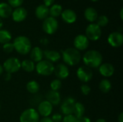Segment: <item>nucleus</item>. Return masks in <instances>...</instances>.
<instances>
[{
	"instance_id": "obj_1",
	"label": "nucleus",
	"mask_w": 123,
	"mask_h": 122,
	"mask_svg": "<svg viewBox=\"0 0 123 122\" xmlns=\"http://www.w3.org/2000/svg\"><path fill=\"white\" fill-rule=\"evenodd\" d=\"M83 62L85 66L89 68H97L102 63L103 57L100 52L95 50L86 51L83 55Z\"/></svg>"
},
{
	"instance_id": "obj_2",
	"label": "nucleus",
	"mask_w": 123,
	"mask_h": 122,
	"mask_svg": "<svg viewBox=\"0 0 123 122\" xmlns=\"http://www.w3.org/2000/svg\"><path fill=\"white\" fill-rule=\"evenodd\" d=\"M62 58L66 65L75 66L79 64L81 60L80 51L74 47H68L62 51Z\"/></svg>"
},
{
	"instance_id": "obj_3",
	"label": "nucleus",
	"mask_w": 123,
	"mask_h": 122,
	"mask_svg": "<svg viewBox=\"0 0 123 122\" xmlns=\"http://www.w3.org/2000/svg\"><path fill=\"white\" fill-rule=\"evenodd\" d=\"M12 43L14 50L20 55H27L30 53L32 49L31 41L28 37L23 35L17 37Z\"/></svg>"
},
{
	"instance_id": "obj_4",
	"label": "nucleus",
	"mask_w": 123,
	"mask_h": 122,
	"mask_svg": "<svg viewBox=\"0 0 123 122\" xmlns=\"http://www.w3.org/2000/svg\"><path fill=\"white\" fill-rule=\"evenodd\" d=\"M53 63L46 60H42L41 61L35 64V70L37 74L43 76H48L53 73L54 71Z\"/></svg>"
},
{
	"instance_id": "obj_5",
	"label": "nucleus",
	"mask_w": 123,
	"mask_h": 122,
	"mask_svg": "<svg viewBox=\"0 0 123 122\" xmlns=\"http://www.w3.org/2000/svg\"><path fill=\"white\" fill-rule=\"evenodd\" d=\"M2 66L4 70L6 71V73L12 74L19 70V69L21 68V62L18 58L11 57L4 62Z\"/></svg>"
},
{
	"instance_id": "obj_6",
	"label": "nucleus",
	"mask_w": 123,
	"mask_h": 122,
	"mask_svg": "<svg viewBox=\"0 0 123 122\" xmlns=\"http://www.w3.org/2000/svg\"><path fill=\"white\" fill-rule=\"evenodd\" d=\"M40 115L35 108H29L22 112L19 122H39Z\"/></svg>"
},
{
	"instance_id": "obj_7",
	"label": "nucleus",
	"mask_w": 123,
	"mask_h": 122,
	"mask_svg": "<svg viewBox=\"0 0 123 122\" xmlns=\"http://www.w3.org/2000/svg\"><path fill=\"white\" fill-rule=\"evenodd\" d=\"M102 35L101 27H99L96 23H91L86 28V37L89 40L97 41Z\"/></svg>"
},
{
	"instance_id": "obj_8",
	"label": "nucleus",
	"mask_w": 123,
	"mask_h": 122,
	"mask_svg": "<svg viewBox=\"0 0 123 122\" xmlns=\"http://www.w3.org/2000/svg\"><path fill=\"white\" fill-rule=\"evenodd\" d=\"M58 27V23L55 18L52 17H48L44 19L43 23V29L48 35L54 34Z\"/></svg>"
},
{
	"instance_id": "obj_9",
	"label": "nucleus",
	"mask_w": 123,
	"mask_h": 122,
	"mask_svg": "<svg viewBox=\"0 0 123 122\" xmlns=\"http://www.w3.org/2000/svg\"><path fill=\"white\" fill-rule=\"evenodd\" d=\"M76 76L80 81H81L84 83H86L92 79L93 72L91 70V68L85 65H82L77 69Z\"/></svg>"
},
{
	"instance_id": "obj_10",
	"label": "nucleus",
	"mask_w": 123,
	"mask_h": 122,
	"mask_svg": "<svg viewBox=\"0 0 123 122\" xmlns=\"http://www.w3.org/2000/svg\"><path fill=\"white\" fill-rule=\"evenodd\" d=\"M76 100L73 97H68L62 102L61 105V113L64 115H70L73 114L74 105L76 104Z\"/></svg>"
},
{
	"instance_id": "obj_11",
	"label": "nucleus",
	"mask_w": 123,
	"mask_h": 122,
	"mask_svg": "<svg viewBox=\"0 0 123 122\" xmlns=\"http://www.w3.org/2000/svg\"><path fill=\"white\" fill-rule=\"evenodd\" d=\"M53 106L48 101L44 100L42 101L37 105V109L36 110L40 116H42L43 117H46L51 115L53 112Z\"/></svg>"
},
{
	"instance_id": "obj_12",
	"label": "nucleus",
	"mask_w": 123,
	"mask_h": 122,
	"mask_svg": "<svg viewBox=\"0 0 123 122\" xmlns=\"http://www.w3.org/2000/svg\"><path fill=\"white\" fill-rule=\"evenodd\" d=\"M89 40L84 35H79L74 40V48L79 51H83L88 48Z\"/></svg>"
},
{
	"instance_id": "obj_13",
	"label": "nucleus",
	"mask_w": 123,
	"mask_h": 122,
	"mask_svg": "<svg viewBox=\"0 0 123 122\" xmlns=\"http://www.w3.org/2000/svg\"><path fill=\"white\" fill-rule=\"evenodd\" d=\"M53 73H55L57 79H59L61 81L67 78L70 74L68 66L64 63H59L56 66H55Z\"/></svg>"
},
{
	"instance_id": "obj_14",
	"label": "nucleus",
	"mask_w": 123,
	"mask_h": 122,
	"mask_svg": "<svg viewBox=\"0 0 123 122\" xmlns=\"http://www.w3.org/2000/svg\"><path fill=\"white\" fill-rule=\"evenodd\" d=\"M108 43L113 47H120L123 44V35L120 32H113L110 33L107 38Z\"/></svg>"
},
{
	"instance_id": "obj_15",
	"label": "nucleus",
	"mask_w": 123,
	"mask_h": 122,
	"mask_svg": "<svg viewBox=\"0 0 123 122\" xmlns=\"http://www.w3.org/2000/svg\"><path fill=\"white\" fill-rule=\"evenodd\" d=\"M99 72L103 77L109 78L115 73V68L110 63H104L99 65Z\"/></svg>"
},
{
	"instance_id": "obj_16",
	"label": "nucleus",
	"mask_w": 123,
	"mask_h": 122,
	"mask_svg": "<svg viewBox=\"0 0 123 122\" xmlns=\"http://www.w3.org/2000/svg\"><path fill=\"white\" fill-rule=\"evenodd\" d=\"M27 15V12L23 7H17L12 13V19L16 22H20L24 21L26 19Z\"/></svg>"
},
{
	"instance_id": "obj_17",
	"label": "nucleus",
	"mask_w": 123,
	"mask_h": 122,
	"mask_svg": "<svg viewBox=\"0 0 123 122\" xmlns=\"http://www.w3.org/2000/svg\"><path fill=\"white\" fill-rule=\"evenodd\" d=\"M43 57L45 58V60L53 63H57L60 60L61 58V53L57 50H46L43 51Z\"/></svg>"
},
{
	"instance_id": "obj_18",
	"label": "nucleus",
	"mask_w": 123,
	"mask_h": 122,
	"mask_svg": "<svg viewBox=\"0 0 123 122\" xmlns=\"http://www.w3.org/2000/svg\"><path fill=\"white\" fill-rule=\"evenodd\" d=\"M61 15L63 20L68 24L74 23L77 19V15L76 12L74 10L70 9H65L64 11H62V13Z\"/></svg>"
},
{
	"instance_id": "obj_19",
	"label": "nucleus",
	"mask_w": 123,
	"mask_h": 122,
	"mask_svg": "<svg viewBox=\"0 0 123 122\" xmlns=\"http://www.w3.org/2000/svg\"><path fill=\"white\" fill-rule=\"evenodd\" d=\"M46 101L50 103L53 106H58L61 102V94L58 91H49L45 96Z\"/></svg>"
},
{
	"instance_id": "obj_20",
	"label": "nucleus",
	"mask_w": 123,
	"mask_h": 122,
	"mask_svg": "<svg viewBox=\"0 0 123 122\" xmlns=\"http://www.w3.org/2000/svg\"><path fill=\"white\" fill-rule=\"evenodd\" d=\"M30 60H32L35 63H38L43 60V51L40 47H32L30 52Z\"/></svg>"
},
{
	"instance_id": "obj_21",
	"label": "nucleus",
	"mask_w": 123,
	"mask_h": 122,
	"mask_svg": "<svg viewBox=\"0 0 123 122\" xmlns=\"http://www.w3.org/2000/svg\"><path fill=\"white\" fill-rule=\"evenodd\" d=\"M49 9L44 4H40L35 9V15L39 19H45L48 17Z\"/></svg>"
},
{
	"instance_id": "obj_22",
	"label": "nucleus",
	"mask_w": 123,
	"mask_h": 122,
	"mask_svg": "<svg viewBox=\"0 0 123 122\" xmlns=\"http://www.w3.org/2000/svg\"><path fill=\"white\" fill-rule=\"evenodd\" d=\"M84 17L87 21L94 23L98 17V14L94 8L88 7L84 11Z\"/></svg>"
},
{
	"instance_id": "obj_23",
	"label": "nucleus",
	"mask_w": 123,
	"mask_h": 122,
	"mask_svg": "<svg viewBox=\"0 0 123 122\" xmlns=\"http://www.w3.org/2000/svg\"><path fill=\"white\" fill-rule=\"evenodd\" d=\"M12 7L6 3H0V18H7L12 15Z\"/></svg>"
},
{
	"instance_id": "obj_24",
	"label": "nucleus",
	"mask_w": 123,
	"mask_h": 122,
	"mask_svg": "<svg viewBox=\"0 0 123 122\" xmlns=\"http://www.w3.org/2000/svg\"><path fill=\"white\" fill-rule=\"evenodd\" d=\"M21 68L25 72L31 73L35 70V63L30 59H25L21 62Z\"/></svg>"
},
{
	"instance_id": "obj_25",
	"label": "nucleus",
	"mask_w": 123,
	"mask_h": 122,
	"mask_svg": "<svg viewBox=\"0 0 123 122\" xmlns=\"http://www.w3.org/2000/svg\"><path fill=\"white\" fill-rule=\"evenodd\" d=\"M26 88H27V91L32 94V95H35L36 93H37L40 91V85L39 83L35 81V80H32V81H30L27 82V85H26Z\"/></svg>"
},
{
	"instance_id": "obj_26",
	"label": "nucleus",
	"mask_w": 123,
	"mask_h": 122,
	"mask_svg": "<svg viewBox=\"0 0 123 122\" xmlns=\"http://www.w3.org/2000/svg\"><path fill=\"white\" fill-rule=\"evenodd\" d=\"M85 113V107L84 104L81 102H76L74 108L73 115L75 116L77 119L84 116Z\"/></svg>"
},
{
	"instance_id": "obj_27",
	"label": "nucleus",
	"mask_w": 123,
	"mask_h": 122,
	"mask_svg": "<svg viewBox=\"0 0 123 122\" xmlns=\"http://www.w3.org/2000/svg\"><path fill=\"white\" fill-rule=\"evenodd\" d=\"M99 88L103 93H107L112 89V83L110 80L105 78L100 81L99 84Z\"/></svg>"
},
{
	"instance_id": "obj_28",
	"label": "nucleus",
	"mask_w": 123,
	"mask_h": 122,
	"mask_svg": "<svg viewBox=\"0 0 123 122\" xmlns=\"http://www.w3.org/2000/svg\"><path fill=\"white\" fill-rule=\"evenodd\" d=\"M12 40L11 33L6 29H0V43L6 44Z\"/></svg>"
},
{
	"instance_id": "obj_29",
	"label": "nucleus",
	"mask_w": 123,
	"mask_h": 122,
	"mask_svg": "<svg viewBox=\"0 0 123 122\" xmlns=\"http://www.w3.org/2000/svg\"><path fill=\"white\" fill-rule=\"evenodd\" d=\"M62 13V6L60 4H53L49 9V14L52 17H57Z\"/></svg>"
},
{
	"instance_id": "obj_30",
	"label": "nucleus",
	"mask_w": 123,
	"mask_h": 122,
	"mask_svg": "<svg viewBox=\"0 0 123 122\" xmlns=\"http://www.w3.org/2000/svg\"><path fill=\"white\" fill-rule=\"evenodd\" d=\"M50 90L58 91L62 87V82L59 79H54L50 82Z\"/></svg>"
},
{
	"instance_id": "obj_31",
	"label": "nucleus",
	"mask_w": 123,
	"mask_h": 122,
	"mask_svg": "<svg viewBox=\"0 0 123 122\" xmlns=\"http://www.w3.org/2000/svg\"><path fill=\"white\" fill-rule=\"evenodd\" d=\"M97 24L99 27H105L106 25H107L108 22H109V19L107 16L105 15H101L99 17H97Z\"/></svg>"
},
{
	"instance_id": "obj_32",
	"label": "nucleus",
	"mask_w": 123,
	"mask_h": 122,
	"mask_svg": "<svg viewBox=\"0 0 123 122\" xmlns=\"http://www.w3.org/2000/svg\"><path fill=\"white\" fill-rule=\"evenodd\" d=\"M80 90H81V92L83 95L84 96H87L89 95L90 93H91V87L89 86H88L86 83H84L80 87Z\"/></svg>"
},
{
	"instance_id": "obj_33",
	"label": "nucleus",
	"mask_w": 123,
	"mask_h": 122,
	"mask_svg": "<svg viewBox=\"0 0 123 122\" xmlns=\"http://www.w3.org/2000/svg\"><path fill=\"white\" fill-rule=\"evenodd\" d=\"M2 48H3L4 52H6V53H10V52H12L14 50L13 43H12L10 42H7L6 44H4Z\"/></svg>"
},
{
	"instance_id": "obj_34",
	"label": "nucleus",
	"mask_w": 123,
	"mask_h": 122,
	"mask_svg": "<svg viewBox=\"0 0 123 122\" xmlns=\"http://www.w3.org/2000/svg\"><path fill=\"white\" fill-rule=\"evenodd\" d=\"M61 122H78V119L73 114H70V115L64 116L63 117Z\"/></svg>"
},
{
	"instance_id": "obj_35",
	"label": "nucleus",
	"mask_w": 123,
	"mask_h": 122,
	"mask_svg": "<svg viewBox=\"0 0 123 122\" xmlns=\"http://www.w3.org/2000/svg\"><path fill=\"white\" fill-rule=\"evenodd\" d=\"M8 4L11 7H20V6L23 3V0H8Z\"/></svg>"
},
{
	"instance_id": "obj_36",
	"label": "nucleus",
	"mask_w": 123,
	"mask_h": 122,
	"mask_svg": "<svg viewBox=\"0 0 123 122\" xmlns=\"http://www.w3.org/2000/svg\"><path fill=\"white\" fill-rule=\"evenodd\" d=\"M53 122H61L63 119V116L60 113H55L50 117Z\"/></svg>"
},
{
	"instance_id": "obj_37",
	"label": "nucleus",
	"mask_w": 123,
	"mask_h": 122,
	"mask_svg": "<svg viewBox=\"0 0 123 122\" xmlns=\"http://www.w3.org/2000/svg\"><path fill=\"white\" fill-rule=\"evenodd\" d=\"M77 119H78V122H92L91 119L89 117L85 116H81Z\"/></svg>"
},
{
	"instance_id": "obj_38",
	"label": "nucleus",
	"mask_w": 123,
	"mask_h": 122,
	"mask_svg": "<svg viewBox=\"0 0 123 122\" xmlns=\"http://www.w3.org/2000/svg\"><path fill=\"white\" fill-rule=\"evenodd\" d=\"M55 0H43V2H44V5L46 6L47 7L50 6H52L53 4L54 3Z\"/></svg>"
},
{
	"instance_id": "obj_39",
	"label": "nucleus",
	"mask_w": 123,
	"mask_h": 122,
	"mask_svg": "<svg viewBox=\"0 0 123 122\" xmlns=\"http://www.w3.org/2000/svg\"><path fill=\"white\" fill-rule=\"evenodd\" d=\"M39 122H53L52 121L51 118L49 116H46V117H43L41 119H40Z\"/></svg>"
},
{
	"instance_id": "obj_40",
	"label": "nucleus",
	"mask_w": 123,
	"mask_h": 122,
	"mask_svg": "<svg viewBox=\"0 0 123 122\" xmlns=\"http://www.w3.org/2000/svg\"><path fill=\"white\" fill-rule=\"evenodd\" d=\"M12 79V74L6 73V74L4 75V80L6 81H9Z\"/></svg>"
},
{
	"instance_id": "obj_41",
	"label": "nucleus",
	"mask_w": 123,
	"mask_h": 122,
	"mask_svg": "<svg viewBox=\"0 0 123 122\" xmlns=\"http://www.w3.org/2000/svg\"><path fill=\"white\" fill-rule=\"evenodd\" d=\"M117 122H123V112H121L118 117H117Z\"/></svg>"
},
{
	"instance_id": "obj_42",
	"label": "nucleus",
	"mask_w": 123,
	"mask_h": 122,
	"mask_svg": "<svg viewBox=\"0 0 123 122\" xmlns=\"http://www.w3.org/2000/svg\"><path fill=\"white\" fill-rule=\"evenodd\" d=\"M4 68H3V66H2V65H1L0 64V76H1L2 74H3V73H4Z\"/></svg>"
},
{
	"instance_id": "obj_43",
	"label": "nucleus",
	"mask_w": 123,
	"mask_h": 122,
	"mask_svg": "<svg viewBox=\"0 0 123 122\" xmlns=\"http://www.w3.org/2000/svg\"><path fill=\"white\" fill-rule=\"evenodd\" d=\"M95 122H107V121L105 119H102L101 118V119H98Z\"/></svg>"
},
{
	"instance_id": "obj_44",
	"label": "nucleus",
	"mask_w": 123,
	"mask_h": 122,
	"mask_svg": "<svg viewBox=\"0 0 123 122\" xmlns=\"http://www.w3.org/2000/svg\"><path fill=\"white\" fill-rule=\"evenodd\" d=\"M2 26H3V22H2L1 19L0 18V29H1V28L2 27Z\"/></svg>"
},
{
	"instance_id": "obj_45",
	"label": "nucleus",
	"mask_w": 123,
	"mask_h": 122,
	"mask_svg": "<svg viewBox=\"0 0 123 122\" xmlns=\"http://www.w3.org/2000/svg\"><path fill=\"white\" fill-rule=\"evenodd\" d=\"M123 9H121V11H120V17H121V19H123Z\"/></svg>"
},
{
	"instance_id": "obj_46",
	"label": "nucleus",
	"mask_w": 123,
	"mask_h": 122,
	"mask_svg": "<svg viewBox=\"0 0 123 122\" xmlns=\"http://www.w3.org/2000/svg\"><path fill=\"white\" fill-rule=\"evenodd\" d=\"M92 1H99V0H92Z\"/></svg>"
},
{
	"instance_id": "obj_47",
	"label": "nucleus",
	"mask_w": 123,
	"mask_h": 122,
	"mask_svg": "<svg viewBox=\"0 0 123 122\" xmlns=\"http://www.w3.org/2000/svg\"><path fill=\"white\" fill-rule=\"evenodd\" d=\"M0 110H1V104H0Z\"/></svg>"
}]
</instances>
